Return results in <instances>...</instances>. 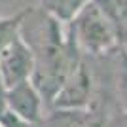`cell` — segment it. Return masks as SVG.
I'll return each instance as SVG.
<instances>
[{
  "mask_svg": "<svg viewBox=\"0 0 127 127\" xmlns=\"http://www.w3.org/2000/svg\"><path fill=\"white\" fill-rule=\"evenodd\" d=\"M78 49L93 55L108 53L118 46L120 29L99 0H89L68 23Z\"/></svg>",
  "mask_w": 127,
  "mask_h": 127,
  "instance_id": "obj_1",
  "label": "cell"
},
{
  "mask_svg": "<svg viewBox=\"0 0 127 127\" xmlns=\"http://www.w3.org/2000/svg\"><path fill=\"white\" fill-rule=\"evenodd\" d=\"M34 68V55L29 44L17 34L2 51H0V82L6 89L29 80Z\"/></svg>",
  "mask_w": 127,
  "mask_h": 127,
  "instance_id": "obj_2",
  "label": "cell"
},
{
  "mask_svg": "<svg viewBox=\"0 0 127 127\" xmlns=\"http://www.w3.org/2000/svg\"><path fill=\"white\" fill-rule=\"evenodd\" d=\"M91 91H93V80L89 70L80 61L68 78L64 80L61 89L55 93L51 101L53 108H87L91 102Z\"/></svg>",
  "mask_w": 127,
  "mask_h": 127,
  "instance_id": "obj_3",
  "label": "cell"
},
{
  "mask_svg": "<svg viewBox=\"0 0 127 127\" xmlns=\"http://www.w3.org/2000/svg\"><path fill=\"white\" fill-rule=\"evenodd\" d=\"M6 110L15 114L27 123H36L42 120V106L44 99L40 91L34 87V84L29 80H23L19 84L8 87L4 93Z\"/></svg>",
  "mask_w": 127,
  "mask_h": 127,
  "instance_id": "obj_4",
  "label": "cell"
},
{
  "mask_svg": "<svg viewBox=\"0 0 127 127\" xmlns=\"http://www.w3.org/2000/svg\"><path fill=\"white\" fill-rule=\"evenodd\" d=\"M48 127H104L101 112L87 108H55L46 120Z\"/></svg>",
  "mask_w": 127,
  "mask_h": 127,
  "instance_id": "obj_5",
  "label": "cell"
},
{
  "mask_svg": "<svg viewBox=\"0 0 127 127\" xmlns=\"http://www.w3.org/2000/svg\"><path fill=\"white\" fill-rule=\"evenodd\" d=\"M89 0H40V8L57 21L68 25Z\"/></svg>",
  "mask_w": 127,
  "mask_h": 127,
  "instance_id": "obj_6",
  "label": "cell"
},
{
  "mask_svg": "<svg viewBox=\"0 0 127 127\" xmlns=\"http://www.w3.org/2000/svg\"><path fill=\"white\" fill-rule=\"evenodd\" d=\"M27 10L17 11L15 15H10V17H0V51L8 46V44L13 40V38L19 34V29H21V21L23 17L27 15Z\"/></svg>",
  "mask_w": 127,
  "mask_h": 127,
  "instance_id": "obj_7",
  "label": "cell"
},
{
  "mask_svg": "<svg viewBox=\"0 0 127 127\" xmlns=\"http://www.w3.org/2000/svg\"><path fill=\"white\" fill-rule=\"evenodd\" d=\"M4 93H6V87L2 85V82H0V114L6 110V101H4Z\"/></svg>",
  "mask_w": 127,
  "mask_h": 127,
  "instance_id": "obj_8",
  "label": "cell"
}]
</instances>
